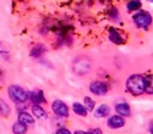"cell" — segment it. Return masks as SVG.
I'll return each instance as SVG.
<instances>
[{
	"label": "cell",
	"instance_id": "cell-1",
	"mask_svg": "<svg viewBox=\"0 0 153 134\" xmlns=\"http://www.w3.org/2000/svg\"><path fill=\"white\" fill-rule=\"evenodd\" d=\"M126 89L130 94L138 96L145 93V76L132 75L126 81Z\"/></svg>",
	"mask_w": 153,
	"mask_h": 134
},
{
	"label": "cell",
	"instance_id": "cell-2",
	"mask_svg": "<svg viewBox=\"0 0 153 134\" xmlns=\"http://www.w3.org/2000/svg\"><path fill=\"white\" fill-rule=\"evenodd\" d=\"M10 99L14 101L15 104H25L28 100V92H26L20 85H15L12 84L7 89Z\"/></svg>",
	"mask_w": 153,
	"mask_h": 134
},
{
	"label": "cell",
	"instance_id": "cell-3",
	"mask_svg": "<svg viewBox=\"0 0 153 134\" xmlns=\"http://www.w3.org/2000/svg\"><path fill=\"white\" fill-rule=\"evenodd\" d=\"M132 21L140 29H147L152 24V16L147 11H140L132 16Z\"/></svg>",
	"mask_w": 153,
	"mask_h": 134
},
{
	"label": "cell",
	"instance_id": "cell-4",
	"mask_svg": "<svg viewBox=\"0 0 153 134\" xmlns=\"http://www.w3.org/2000/svg\"><path fill=\"white\" fill-rule=\"evenodd\" d=\"M53 112L59 116V117H68L69 116V107L65 103H62L61 100H55L52 104Z\"/></svg>",
	"mask_w": 153,
	"mask_h": 134
},
{
	"label": "cell",
	"instance_id": "cell-5",
	"mask_svg": "<svg viewBox=\"0 0 153 134\" xmlns=\"http://www.w3.org/2000/svg\"><path fill=\"white\" fill-rule=\"evenodd\" d=\"M90 90L92 94L102 96V95H105L108 93V85L100 81H93L90 84Z\"/></svg>",
	"mask_w": 153,
	"mask_h": 134
},
{
	"label": "cell",
	"instance_id": "cell-6",
	"mask_svg": "<svg viewBox=\"0 0 153 134\" xmlns=\"http://www.w3.org/2000/svg\"><path fill=\"white\" fill-rule=\"evenodd\" d=\"M107 124L109 128L111 129H119V128H123L125 126V118L120 115H114V116H110L108 118V122Z\"/></svg>",
	"mask_w": 153,
	"mask_h": 134
},
{
	"label": "cell",
	"instance_id": "cell-7",
	"mask_svg": "<svg viewBox=\"0 0 153 134\" xmlns=\"http://www.w3.org/2000/svg\"><path fill=\"white\" fill-rule=\"evenodd\" d=\"M28 100H31L34 105L47 103V99L44 97V94L42 90H33V92L28 93Z\"/></svg>",
	"mask_w": 153,
	"mask_h": 134
},
{
	"label": "cell",
	"instance_id": "cell-8",
	"mask_svg": "<svg viewBox=\"0 0 153 134\" xmlns=\"http://www.w3.org/2000/svg\"><path fill=\"white\" fill-rule=\"evenodd\" d=\"M109 39H110L111 43L117 44V45H121V44L125 43V38L115 28H110L109 29Z\"/></svg>",
	"mask_w": 153,
	"mask_h": 134
},
{
	"label": "cell",
	"instance_id": "cell-9",
	"mask_svg": "<svg viewBox=\"0 0 153 134\" xmlns=\"http://www.w3.org/2000/svg\"><path fill=\"white\" fill-rule=\"evenodd\" d=\"M115 111L118 115L123 116V117H129L131 116V110H130V106L129 104L126 103H119L115 105Z\"/></svg>",
	"mask_w": 153,
	"mask_h": 134
},
{
	"label": "cell",
	"instance_id": "cell-10",
	"mask_svg": "<svg viewBox=\"0 0 153 134\" xmlns=\"http://www.w3.org/2000/svg\"><path fill=\"white\" fill-rule=\"evenodd\" d=\"M19 122H21V123L26 124V126H33L34 124V118L27 111H20V113H19Z\"/></svg>",
	"mask_w": 153,
	"mask_h": 134
},
{
	"label": "cell",
	"instance_id": "cell-11",
	"mask_svg": "<svg viewBox=\"0 0 153 134\" xmlns=\"http://www.w3.org/2000/svg\"><path fill=\"white\" fill-rule=\"evenodd\" d=\"M45 51H47V48H45L43 44H37V45H34V46L31 49L30 56H31V57H33V59H36V57L42 56Z\"/></svg>",
	"mask_w": 153,
	"mask_h": 134
},
{
	"label": "cell",
	"instance_id": "cell-12",
	"mask_svg": "<svg viewBox=\"0 0 153 134\" xmlns=\"http://www.w3.org/2000/svg\"><path fill=\"white\" fill-rule=\"evenodd\" d=\"M110 112V108L108 105L105 104H102L100 106H98V108H96V111H94V116L97 118H102V117H105L108 116Z\"/></svg>",
	"mask_w": 153,
	"mask_h": 134
},
{
	"label": "cell",
	"instance_id": "cell-13",
	"mask_svg": "<svg viewBox=\"0 0 153 134\" xmlns=\"http://www.w3.org/2000/svg\"><path fill=\"white\" fill-rule=\"evenodd\" d=\"M32 113H33V116H36L37 118H39V119H43V118L47 117L45 110L39 105H33L32 106Z\"/></svg>",
	"mask_w": 153,
	"mask_h": 134
},
{
	"label": "cell",
	"instance_id": "cell-14",
	"mask_svg": "<svg viewBox=\"0 0 153 134\" xmlns=\"http://www.w3.org/2000/svg\"><path fill=\"white\" fill-rule=\"evenodd\" d=\"M27 126L21 123V122H15L14 126H12V133L14 134H26L27 133Z\"/></svg>",
	"mask_w": 153,
	"mask_h": 134
},
{
	"label": "cell",
	"instance_id": "cell-15",
	"mask_svg": "<svg viewBox=\"0 0 153 134\" xmlns=\"http://www.w3.org/2000/svg\"><path fill=\"white\" fill-rule=\"evenodd\" d=\"M72 110H74V112L76 115H79L81 117H86L87 116V112H88L87 110H86V107L82 104H80V103H75L72 105Z\"/></svg>",
	"mask_w": 153,
	"mask_h": 134
},
{
	"label": "cell",
	"instance_id": "cell-16",
	"mask_svg": "<svg viewBox=\"0 0 153 134\" xmlns=\"http://www.w3.org/2000/svg\"><path fill=\"white\" fill-rule=\"evenodd\" d=\"M145 92L147 94H153V75L145 77Z\"/></svg>",
	"mask_w": 153,
	"mask_h": 134
},
{
	"label": "cell",
	"instance_id": "cell-17",
	"mask_svg": "<svg viewBox=\"0 0 153 134\" xmlns=\"http://www.w3.org/2000/svg\"><path fill=\"white\" fill-rule=\"evenodd\" d=\"M141 6H142V3L140 1V0H131V1H129V3H127V5H126L127 11H130V12L140 10V9H141Z\"/></svg>",
	"mask_w": 153,
	"mask_h": 134
},
{
	"label": "cell",
	"instance_id": "cell-18",
	"mask_svg": "<svg viewBox=\"0 0 153 134\" xmlns=\"http://www.w3.org/2000/svg\"><path fill=\"white\" fill-rule=\"evenodd\" d=\"M86 62H87L86 60H80V61H77V62L75 64V72L77 73L80 68H83V72H85V73L90 71V62H88L87 65H86Z\"/></svg>",
	"mask_w": 153,
	"mask_h": 134
},
{
	"label": "cell",
	"instance_id": "cell-19",
	"mask_svg": "<svg viewBox=\"0 0 153 134\" xmlns=\"http://www.w3.org/2000/svg\"><path fill=\"white\" fill-rule=\"evenodd\" d=\"M10 112H11V111H10L9 105H7L4 100L0 99V115H1V116H9Z\"/></svg>",
	"mask_w": 153,
	"mask_h": 134
},
{
	"label": "cell",
	"instance_id": "cell-20",
	"mask_svg": "<svg viewBox=\"0 0 153 134\" xmlns=\"http://www.w3.org/2000/svg\"><path fill=\"white\" fill-rule=\"evenodd\" d=\"M83 101H85V107H86V110L87 111H93L94 110V106H96V103H94V100H92L90 96H86L85 99H83Z\"/></svg>",
	"mask_w": 153,
	"mask_h": 134
},
{
	"label": "cell",
	"instance_id": "cell-21",
	"mask_svg": "<svg viewBox=\"0 0 153 134\" xmlns=\"http://www.w3.org/2000/svg\"><path fill=\"white\" fill-rule=\"evenodd\" d=\"M109 18L115 20V21L119 20V11H118L115 7H111V9H110V11H109Z\"/></svg>",
	"mask_w": 153,
	"mask_h": 134
},
{
	"label": "cell",
	"instance_id": "cell-22",
	"mask_svg": "<svg viewBox=\"0 0 153 134\" xmlns=\"http://www.w3.org/2000/svg\"><path fill=\"white\" fill-rule=\"evenodd\" d=\"M87 133L88 134H103V132H102L100 128H91Z\"/></svg>",
	"mask_w": 153,
	"mask_h": 134
},
{
	"label": "cell",
	"instance_id": "cell-23",
	"mask_svg": "<svg viewBox=\"0 0 153 134\" xmlns=\"http://www.w3.org/2000/svg\"><path fill=\"white\" fill-rule=\"evenodd\" d=\"M55 134H71V132L69 129H66V128H59L55 132Z\"/></svg>",
	"mask_w": 153,
	"mask_h": 134
},
{
	"label": "cell",
	"instance_id": "cell-24",
	"mask_svg": "<svg viewBox=\"0 0 153 134\" xmlns=\"http://www.w3.org/2000/svg\"><path fill=\"white\" fill-rule=\"evenodd\" d=\"M74 134H88L87 132H85V130H76Z\"/></svg>",
	"mask_w": 153,
	"mask_h": 134
},
{
	"label": "cell",
	"instance_id": "cell-25",
	"mask_svg": "<svg viewBox=\"0 0 153 134\" xmlns=\"http://www.w3.org/2000/svg\"><path fill=\"white\" fill-rule=\"evenodd\" d=\"M149 132H151V134H153V122H152L151 126H149Z\"/></svg>",
	"mask_w": 153,
	"mask_h": 134
},
{
	"label": "cell",
	"instance_id": "cell-26",
	"mask_svg": "<svg viewBox=\"0 0 153 134\" xmlns=\"http://www.w3.org/2000/svg\"><path fill=\"white\" fill-rule=\"evenodd\" d=\"M148 1H149V3H153V0H148Z\"/></svg>",
	"mask_w": 153,
	"mask_h": 134
},
{
	"label": "cell",
	"instance_id": "cell-27",
	"mask_svg": "<svg viewBox=\"0 0 153 134\" xmlns=\"http://www.w3.org/2000/svg\"><path fill=\"white\" fill-rule=\"evenodd\" d=\"M0 73H1V72H0Z\"/></svg>",
	"mask_w": 153,
	"mask_h": 134
}]
</instances>
